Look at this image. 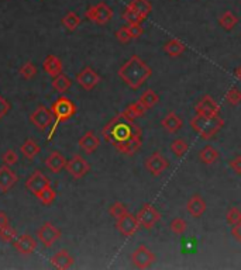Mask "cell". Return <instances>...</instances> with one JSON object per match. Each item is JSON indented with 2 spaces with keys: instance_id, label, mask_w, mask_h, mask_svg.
Listing matches in <instances>:
<instances>
[{
  "instance_id": "cell-10",
  "label": "cell",
  "mask_w": 241,
  "mask_h": 270,
  "mask_svg": "<svg viewBox=\"0 0 241 270\" xmlns=\"http://www.w3.org/2000/svg\"><path fill=\"white\" fill-rule=\"evenodd\" d=\"M37 238H39V241L41 242L44 246L51 248V246L61 238V231H59L58 228H57L52 222L47 221L44 222V224L39 228V231H37Z\"/></svg>"
},
{
  "instance_id": "cell-46",
  "label": "cell",
  "mask_w": 241,
  "mask_h": 270,
  "mask_svg": "<svg viewBox=\"0 0 241 270\" xmlns=\"http://www.w3.org/2000/svg\"><path fill=\"white\" fill-rule=\"evenodd\" d=\"M229 166L234 170V173L241 174V155H237L234 156L232 161L229 162Z\"/></svg>"
},
{
  "instance_id": "cell-2",
  "label": "cell",
  "mask_w": 241,
  "mask_h": 270,
  "mask_svg": "<svg viewBox=\"0 0 241 270\" xmlns=\"http://www.w3.org/2000/svg\"><path fill=\"white\" fill-rule=\"evenodd\" d=\"M117 75L130 89L137 90L151 77L153 69L138 55H131L128 61L120 67Z\"/></svg>"
},
{
  "instance_id": "cell-35",
  "label": "cell",
  "mask_w": 241,
  "mask_h": 270,
  "mask_svg": "<svg viewBox=\"0 0 241 270\" xmlns=\"http://www.w3.org/2000/svg\"><path fill=\"white\" fill-rule=\"evenodd\" d=\"M36 197H37L44 205H49V204L54 202L55 197H57V193L54 192V189H52L51 186H48V187L42 189L41 192H39V193L36 194Z\"/></svg>"
},
{
  "instance_id": "cell-30",
  "label": "cell",
  "mask_w": 241,
  "mask_h": 270,
  "mask_svg": "<svg viewBox=\"0 0 241 270\" xmlns=\"http://www.w3.org/2000/svg\"><path fill=\"white\" fill-rule=\"evenodd\" d=\"M72 86V80L71 77L64 75V73H59L58 76L52 77V87L55 89V92H58L59 95H64L67 93L68 90Z\"/></svg>"
},
{
  "instance_id": "cell-9",
  "label": "cell",
  "mask_w": 241,
  "mask_h": 270,
  "mask_svg": "<svg viewBox=\"0 0 241 270\" xmlns=\"http://www.w3.org/2000/svg\"><path fill=\"white\" fill-rule=\"evenodd\" d=\"M155 261V253L150 251L145 245L137 246V249L131 253V263L137 269H148Z\"/></svg>"
},
{
  "instance_id": "cell-47",
  "label": "cell",
  "mask_w": 241,
  "mask_h": 270,
  "mask_svg": "<svg viewBox=\"0 0 241 270\" xmlns=\"http://www.w3.org/2000/svg\"><path fill=\"white\" fill-rule=\"evenodd\" d=\"M9 110H10V103L6 100V99H4V97L0 95V120L9 113Z\"/></svg>"
},
{
  "instance_id": "cell-21",
  "label": "cell",
  "mask_w": 241,
  "mask_h": 270,
  "mask_svg": "<svg viewBox=\"0 0 241 270\" xmlns=\"http://www.w3.org/2000/svg\"><path fill=\"white\" fill-rule=\"evenodd\" d=\"M45 166L49 169V172L52 173H59L62 169H65L67 166V159L65 156L58 152V151H52L45 159Z\"/></svg>"
},
{
  "instance_id": "cell-49",
  "label": "cell",
  "mask_w": 241,
  "mask_h": 270,
  "mask_svg": "<svg viewBox=\"0 0 241 270\" xmlns=\"http://www.w3.org/2000/svg\"><path fill=\"white\" fill-rule=\"evenodd\" d=\"M9 225V217H7V214L3 211H0V228H3V227H7Z\"/></svg>"
},
{
  "instance_id": "cell-39",
  "label": "cell",
  "mask_w": 241,
  "mask_h": 270,
  "mask_svg": "<svg viewBox=\"0 0 241 270\" xmlns=\"http://www.w3.org/2000/svg\"><path fill=\"white\" fill-rule=\"evenodd\" d=\"M128 212V208L125 207V204L120 202H116L115 204H112L110 205V208H109V214L115 218V220H119V218H121L123 215H125Z\"/></svg>"
},
{
  "instance_id": "cell-29",
  "label": "cell",
  "mask_w": 241,
  "mask_h": 270,
  "mask_svg": "<svg viewBox=\"0 0 241 270\" xmlns=\"http://www.w3.org/2000/svg\"><path fill=\"white\" fill-rule=\"evenodd\" d=\"M20 151H21V154L24 155L27 159L33 161V159L41 152V146H40L34 139L29 138V139H26L24 144L20 146Z\"/></svg>"
},
{
  "instance_id": "cell-18",
  "label": "cell",
  "mask_w": 241,
  "mask_h": 270,
  "mask_svg": "<svg viewBox=\"0 0 241 270\" xmlns=\"http://www.w3.org/2000/svg\"><path fill=\"white\" fill-rule=\"evenodd\" d=\"M79 148L85 152V154L90 155L95 154L97 151V148L100 146V139L93 131H87L80 136V139L78 141Z\"/></svg>"
},
{
  "instance_id": "cell-7",
  "label": "cell",
  "mask_w": 241,
  "mask_h": 270,
  "mask_svg": "<svg viewBox=\"0 0 241 270\" xmlns=\"http://www.w3.org/2000/svg\"><path fill=\"white\" fill-rule=\"evenodd\" d=\"M30 121L33 126H36V128H39L40 131H45L52 126L54 116H52V111L49 108L41 104L30 114Z\"/></svg>"
},
{
  "instance_id": "cell-33",
  "label": "cell",
  "mask_w": 241,
  "mask_h": 270,
  "mask_svg": "<svg viewBox=\"0 0 241 270\" xmlns=\"http://www.w3.org/2000/svg\"><path fill=\"white\" fill-rule=\"evenodd\" d=\"M62 24L69 31H75L79 27V24H80V17L78 16L75 11H69V13H67L62 17Z\"/></svg>"
},
{
  "instance_id": "cell-12",
  "label": "cell",
  "mask_w": 241,
  "mask_h": 270,
  "mask_svg": "<svg viewBox=\"0 0 241 270\" xmlns=\"http://www.w3.org/2000/svg\"><path fill=\"white\" fill-rule=\"evenodd\" d=\"M116 228L117 231L120 232L125 238L133 236L135 232L138 231L140 228V222L137 220V217L133 215L131 212H127L125 215H123L121 218L116 220Z\"/></svg>"
},
{
  "instance_id": "cell-34",
  "label": "cell",
  "mask_w": 241,
  "mask_h": 270,
  "mask_svg": "<svg viewBox=\"0 0 241 270\" xmlns=\"http://www.w3.org/2000/svg\"><path fill=\"white\" fill-rule=\"evenodd\" d=\"M169 148H171V152L175 155V156H178V158H182L183 155L188 152V149H189V145L186 141H183L181 138H176L174 139L171 145H169Z\"/></svg>"
},
{
  "instance_id": "cell-19",
  "label": "cell",
  "mask_w": 241,
  "mask_h": 270,
  "mask_svg": "<svg viewBox=\"0 0 241 270\" xmlns=\"http://www.w3.org/2000/svg\"><path fill=\"white\" fill-rule=\"evenodd\" d=\"M141 146H143V135H134L133 138H130V139H127L124 142L119 144L115 148H116L117 152L131 156L135 152H138L141 149Z\"/></svg>"
},
{
  "instance_id": "cell-17",
  "label": "cell",
  "mask_w": 241,
  "mask_h": 270,
  "mask_svg": "<svg viewBox=\"0 0 241 270\" xmlns=\"http://www.w3.org/2000/svg\"><path fill=\"white\" fill-rule=\"evenodd\" d=\"M17 173L10 168L9 165L0 166V192L6 193L17 183Z\"/></svg>"
},
{
  "instance_id": "cell-37",
  "label": "cell",
  "mask_w": 241,
  "mask_h": 270,
  "mask_svg": "<svg viewBox=\"0 0 241 270\" xmlns=\"http://www.w3.org/2000/svg\"><path fill=\"white\" fill-rule=\"evenodd\" d=\"M169 230L175 235H182L188 230V222L181 217H175L174 220H171V222H169Z\"/></svg>"
},
{
  "instance_id": "cell-50",
  "label": "cell",
  "mask_w": 241,
  "mask_h": 270,
  "mask_svg": "<svg viewBox=\"0 0 241 270\" xmlns=\"http://www.w3.org/2000/svg\"><path fill=\"white\" fill-rule=\"evenodd\" d=\"M236 76H237V79L241 82V67L237 68V70H236Z\"/></svg>"
},
{
  "instance_id": "cell-28",
  "label": "cell",
  "mask_w": 241,
  "mask_h": 270,
  "mask_svg": "<svg viewBox=\"0 0 241 270\" xmlns=\"http://www.w3.org/2000/svg\"><path fill=\"white\" fill-rule=\"evenodd\" d=\"M127 6L137 11L143 19H147L153 11V4L150 0H131Z\"/></svg>"
},
{
  "instance_id": "cell-40",
  "label": "cell",
  "mask_w": 241,
  "mask_h": 270,
  "mask_svg": "<svg viewBox=\"0 0 241 270\" xmlns=\"http://www.w3.org/2000/svg\"><path fill=\"white\" fill-rule=\"evenodd\" d=\"M37 67L33 64V62H26L23 67L20 68V75L24 77V79H33V77L37 75Z\"/></svg>"
},
{
  "instance_id": "cell-45",
  "label": "cell",
  "mask_w": 241,
  "mask_h": 270,
  "mask_svg": "<svg viewBox=\"0 0 241 270\" xmlns=\"http://www.w3.org/2000/svg\"><path fill=\"white\" fill-rule=\"evenodd\" d=\"M127 27H128V33L133 39L140 38L144 34V29L141 24H127Z\"/></svg>"
},
{
  "instance_id": "cell-8",
  "label": "cell",
  "mask_w": 241,
  "mask_h": 270,
  "mask_svg": "<svg viewBox=\"0 0 241 270\" xmlns=\"http://www.w3.org/2000/svg\"><path fill=\"white\" fill-rule=\"evenodd\" d=\"M135 217L140 222V227H143L145 230H153L155 224L161 220V214L153 204H144L143 208L137 212Z\"/></svg>"
},
{
  "instance_id": "cell-22",
  "label": "cell",
  "mask_w": 241,
  "mask_h": 270,
  "mask_svg": "<svg viewBox=\"0 0 241 270\" xmlns=\"http://www.w3.org/2000/svg\"><path fill=\"white\" fill-rule=\"evenodd\" d=\"M75 263V259L69 255V252L65 251V249H61L58 251L52 258H51V265L54 268L61 270H67L69 268H72Z\"/></svg>"
},
{
  "instance_id": "cell-44",
  "label": "cell",
  "mask_w": 241,
  "mask_h": 270,
  "mask_svg": "<svg viewBox=\"0 0 241 270\" xmlns=\"http://www.w3.org/2000/svg\"><path fill=\"white\" fill-rule=\"evenodd\" d=\"M116 38L119 42H121V44H127V42H130L131 41V35H130V33H128V27L127 26H123V27H120V29L116 31Z\"/></svg>"
},
{
  "instance_id": "cell-25",
  "label": "cell",
  "mask_w": 241,
  "mask_h": 270,
  "mask_svg": "<svg viewBox=\"0 0 241 270\" xmlns=\"http://www.w3.org/2000/svg\"><path fill=\"white\" fill-rule=\"evenodd\" d=\"M162 49H164V52L168 57H171V58H178V57H181L183 52H185L186 47H185V44H183L182 41L172 38L165 42Z\"/></svg>"
},
{
  "instance_id": "cell-1",
  "label": "cell",
  "mask_w": 241,
  "mask_h": 270,
  "mask_svg": "<svg viewBox=\"0 0 241 270\" xmlns=\"http://www.w3.org/2000/svg\"><path fill=\"white\" fill-rule=\"evenodd\" d=\"M134 135H143L141 127L124 117L123 113H119L115 118H112L102 130V136L105 141L113 146L133 138Z\"/></svg>"
},
{
  "instance_id": "cell-43",
  "label": "cell",
  "mask_w": 241,
  "mask_h": 270,
  "mask_svg": "<svg viewBox=\"0 0 241 270\" xmlns=\"http://www.w3.org/2000/svg\"><path fill=\"white\" fill-rule=\"evenodd\" d=\"M226 218H227V222H229L230 225H237L239 222H241V211L237 207H232V208L227 211Z\"/></svg>"
},
{
  "instance_id": "cell-3",
  "label": "cell",
  "mask_w": 241,
  "mask_h": 270,
  "mask_svg": "<svg viewBox=\"0 0 241 270\" xmlns=\"http://www.w3.org/2000/svg\"><path fill=\"white\" fill-rule=\"evenodd\" d=\"M191 127L196 134L202 136L203 139H212L213 136L224 127V120L220 116L209 117L195 114L191 118Z\"/></svg>"
},
{
  "instance_id": "cell-32",
  "label": "cell",
  "mask_w": 241,
  "mask_h": 270,
  "mask_svg": "<svg viewBox=\"0 0 241 270\" xmlns=\"http://www.w3.org/2000/svg\"><path fill=\"white\" fill-rule=\"evenodd\" d=\"M140 101L150 110V108L157 106V103L160 101V96L155 93L153 89H147L144 93L141 95V97H140Z\"/></svg>"
},
{
  "instance_id": "cell-13",
  "label": "cell",
  "mask_w": 241,
  "mask_h": 270,
  "mask_svg": "<svg viewBox=\"0 0 241 270\" xmlns=\"http://www.w3.org/2000/svg\"><path fill=\"white\" fill-rule=\"evenodd\" d=\"M195 111H196V114H201V116H219V114H220V106H219V103H217L212 96L204 95V96L196 103Z\"/></svg>"
},
{
  "instance_id": "cell-48",
  "label": "cell",
  "mask_w": 241,
  "mask_h": 270,
  "mask_svg": "<svg viewBox=\"0 0 241 270\" xmlns=\"http://www.w3.org/2000/svg\"><path fill=\"white\" fill-rule=\"evenodd\" d=\"M232 235L236 241L239 242V243H241V222H239L237 225H233Z\"/></svg>"
},
{
  "instance_id": "cell-31",
  "label": "cell",
  "mask_w": 241,
  "mask_h": 270,
  "mask_svg": "<svg viewBox=\"0 0 241 270\" xmlns=\"http://www.w3.org/2000/svg\"><path fill=\"white\" fill-rule=\"evenodd\" d=\"M219 24L223 30L232 31L237 24H239V17L233 11H224L222 16L219 17Z\"/></svg>"
},
{
  "instance_id": "cell-27",
  "label": "cell",
  "mask_w": 241,
  "mask_h": 270,
  "mask_svg": "<svg viewBox=\"0 0 241 270\" xmlns=\"http://www.w3.org/2000/svg\"><path fill=\"white\" fill-rule=\"evenodd\" d=\"M147 107L138 100V101H135V103H131L128 107H125L124 111H121L124 117H127L128 120H131V121H135L137 118H141V117H144V114L147 113Z\"/></svg>"
},
{
  "instance_id": "cell-20",
  "label": "cell",
  "mask_w": 241,
  "mask_h": 270,
  "mask_svg": "<svg viewBox=\"0 0 241 270\" xmlns=\"http://www.w3.org/2000/svg\"><path fill=\"white\" fill-rule=\"evenodd\" d=\"M206 202L201 194H193L186 202V211L192 215L193 218H201L206 211Z\"/></svg>"
},
{
  "instance_id": "cell-36",
  "label": "cell",
  "mask_w": 241,
  "mask_h": 270,
  "mask_svg": "<svg viewBox=\"0 0 241 270\" xmlns=\"http://www.w3.org/2000/svg\"><path fill=\"white\" fill-rule=\"evenodd\" d=\"M121 17H123V20H124L127 24H143L145 20L137 11H134V10L131 9V7H128V6L124 9Z\"/></svg>"
},
{
  "instance_id": "cell-15",
  "label": "cell",
  "mask_w": 241,
  "mask_h": 270,
  "mask_svg": "<svg viewBox=\"0 0 241 270\" xmlns=\"http://www.w3.org/2000/svg\"><path fill=\"white\" fill-rule=\"evenodd\" d=\"M48 186H51L49 179L42 172H40V170L34 172L27 179V182H26V189L29 190L30 193L34 194V196L39 193V192H41L42 189L48 187Z\"/></svg>"
},
{
  "instance_id": "cell-41",
  "label": "cell",
  "mask_w": 241,
  "mask_h": 270,
  "mask_svg": "<svg viewBox=\"0 0 241 270\" xmlns=\"http://www.w3.org/2000/svg\"><path fill=\"white\" fill-rule=\"evenodd\" d=\"M17 238V231L10 227V224L7 227H3L0 228V239L3 242H13Z\"/></svg>"
},
{
  "instance_id": "cell-4",
  "label": "cell",
  "mask_w": 241,
  "mask_h": 270,
  "mask_svg": "<svg viewBox=\"0 0 241 270\" xmlns=\"http://www.w3.org/2000/svg\"><path fill=\"white\" fill-rule=\"evenodd\" d=\"M51 111H52V116L55 118V121L51 126V131H49L48 134V141H51L52 135L57 131V128H58L61 123L68 121V120H71L72 117L75 116L77 106H75V103L71 99H68L65 96H61L51 104Z\"/></svg>"
},
{
  "instance_id": "cell-16",
  "label": "cell",
  "mask_w": 241,
  "mask_h": 270,
  "mask_svg": "<svg viewBox=\"0 0 241 270\" xmlns=\"http://www.w3.org/2000/svg\"><path fill=\"white\" fill-rule=\"evenodd\" d=\"M13 245H14V249L21 255H31L37 249V241L30 234H23L17 236L13 241Z\"/></svg>"
},
{
  "instance_id": "cell-38",
  "label": "cell",
  "mask_w": 241,
  "mask_h": 270,
  "mask_svg": "<svg viewBox=\"0 0 241 270\" xmlns=\"http://www.w3.org/2000/svg\"><path fill=\"white\" fill-rule=\"evenodd\" d=\"M226 101L232 106H239L241 103V90L237 86L230 87L226 93Z\"/></svg>"
},
{
  "instance_id": "cell-42",
  "label": "cell",
  "mask_w": 241,
  "mask_h": 270,
  "mask_svg": "<svg viewBox=\"0 0 241 270\" xmlns=\"http://www.w3.org/2000/svg\"><path fill=\"white\" fill-rule=\"evenodd\" d=\"M1 161H3V164L4 165L13 166V165H16L19 162V155H17V152H16L14 149H9V151H6V152L3 154Z\"/></svg>"
},
{
  "instance_id": "cell-6",
  "label": "cell",
  "mask_w": 241,
  "mask_h": 270,
  "mask_svg": "<svg viewBox=\"0 0 241 270\" xmlns=\"http://www.w3.org/2000/svg\"><path fill=\"white\" fill-rule=\"evenodd\" d=\"M144 168L151 176L158 177L169 168V162L161 152H154L144 161Z\"/></svg>"
},
{
  "instance_id": "cell-5",
  "label": "cell",
  "mask_w": 241,
  "mask_h": 270,
  "mask_svg": "<svg viewBox=\"0 0 241 270\" xmlns=\"http://www.w3.org/2000/svg\"><path fill=\"white\" fill-rule=\"evenodd\" d=\"M85 17L97 26H106L107 23L113 19V9L105 1H100L86 10Z\"/></svg>"
},
{
  "instance_id": "cell-11",
  "label": "cell",
  "mask_w": 241,
  "mask_h": 270,
  "mask_svg": "<svg viewBox=\"0 0 241 270\" xmlns=\"http://www.w3.org/2000/svg\"><path fill=\"white\" fill-rule=\"evenodd\" d=\"M65 169H67L68 173L71 174L74 179H82V177H85L89 173L90 165L87 164L86 159H83L80 155H74L67 162Z\"/></svg>"
},
{
  "instance_id": "cell-23",
  "label": "cell",
  "mask_w": 241,
  "mask_h": 270,
  "mask_svg": "<svg viewBox=\"0 0 241 270\" xmlns=\"http://www.w3.org/2000/svg\"><path fill=\"white\" fill-rule=\"evenodd\" d=\"M161 126L164 127V130L169 134H176L183 126V121L181 117L178 116L176 113L171 111L161 120Z\"/></svg>"
},
{
  "instance_id": "cell-24",
  "label": "cell",
  "mask_w": 241,
  "mask_h": 270,
  "mask_svg": "<svg viewBox=\"0 0 241 270\" xmlns=\"http://www.w3.org/2000/svg\"><path fill=\"white\" fill-rule=\"evenodd\" d=\"M42 68L51 77L58 76L59 73H62V61L55 55H48L42 62Z\"/></svg>"
},
{
  "instance_id": "cell-14",
  "label": "cell",
  "mask_w": 241,
  "mask_h": 270,
  "mask_svg": "<svg viewBox=\"0 0 241 270\" xmlns=\"http://www.w3.org/2000/svg\"><path fill=\"white\" fill-rule=\"evenodd\" d=\"M77 80L82 89H85V90H93L100 83L102 79H100L99 73H97L95 69H92L90 67H86L78 73Z\"/></svg>"
},
{
  "instance_id": "cell-26",
  "label": "cell",
  "mask_w": 241,
  "mask_h": 270,
  "mask_svg": "<svg viewBox=\"0 0 241 270\" xmlns=\"http://www.w3.org/2000/svg\"><path fill=\"white\" fill-rule=\"evenodd\" d=\"M199 159L204 165H213L220 159V152L212 145H206L199 152Z\"/></svg>"
}]
</instances>
